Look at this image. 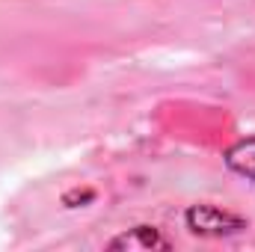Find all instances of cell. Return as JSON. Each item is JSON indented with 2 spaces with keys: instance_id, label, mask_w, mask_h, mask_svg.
<instances>
[{
  "instance_id": "cell-3",
  "label": "cell",
  "mask_w": 255,
  "mask_h": 252,
  "mask_svg": "<svg viewBox=\"0 0 255 252\" xmlns=\"http://www.w3.org/2000/svg\"><path fill=\"white\" fill-rule=\"evenodd\" d=\"M226 166H229L232 172H238V175L255 181V136L235 142V145L226 151Z\"/></svg>"
},
{
  "instance_id": "cell-1",
  "label": "cell",
  "mask_w": 255,
  "mask_h": 252,
  "mask_svg": "<svg viewBox=\"0 0 255 252\" xmlns=\"http://www.w3.org/2000/svg\"><path fill=\"white\" fill-rule=\"evenodd\" d=\"M184 220H187V229L193 235H202V238H229V235H238L250 226L244 217L223 211L217 205H193L184 214Z\"/></svg>"
},
{
  "instance_id": "cell-2",
  "label": "cell",
  "mask_w": 255,
  "mask_h": 252,
  "mask_svg": "<svg viewBox=\"0 0 255 252\" xmlns=\"http://www.w3.org/2000/svg\"><path fill=\"white\" fill-rule=\"evenodd\" d=\"M110 250L122 252H151V250H169V241L154 229V226H136L128 229L125 235L110 241Z\"/></svg>"
}]
</instances>
